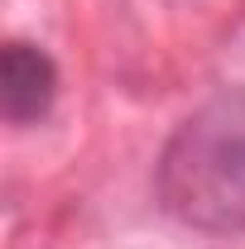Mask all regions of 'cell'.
I'll list each match as a JSON object with an SVG mask.
<instances>
[{
  "mask_svg": "<svg viewBox=\"0 0 245 249\" xmlns=\"http://www.w3.org/2000/svg\"><path fill=\"white\" fill-rule=\"evenodd\" d=\"M163 216L202 235H245V82L187 115L154 163Z\"/></svg>",
  "mask_w": 245,
  "mask_h": 249,
  "instance_id": "cell-1",
  "label": "cell"
},
{
  "mask_svg": "<svg viewBox=\"0 0 245 249\" xmlns=\"http://www.w3.org/2000/svg\"><path fill=\"white\" fill-rule=\"evenodd\" d=\"M58 101V62L48 58L39 43L10 38L0 53V110L10 124H39L48 120Z\"/></svg>",
  "mask_w": 245,
  "mask_h": 249,
  "instance_id": "cell-2",
  "label": "cell"
}]
</instances>
